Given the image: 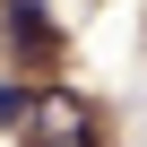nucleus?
<instances>
[{
	"instance_id": "nucleus-1",
	"label": "nucleus",
	"mask_w": 147,
	"mask_h": 147,
	"mask_svg": "<svg viewBox=\"0 0 147 147\" xmlns=\"http://www.w3.org/2000/svg\"><path fill=\"white\" fill-rule=\"evenodd\" d=\"M18 130H26V147H95V104L69 95V87H35Z\"/></svg>"
},
{
	"instance_id": "nucleus-3",
	"label": "nucleus",
	"mask_w": 147,
	"mask_h": 147,
	"mask_svg": "<svg viewBox=\"0 0 147 147\" xmlns=\"http://www.w3.org/2000/svg\"><path fill=\"white\" fill-rule=\"evenodd\" d=\"M26 104H35V87H26V78H0V130H18V121H26Z\"/></svg>"
},
{
	"instance_id": "nucleus-2",
	"label": "nucleus",
	"mask_w": 147,
	"mask_h": 147,
	"mask_svg": "<svg viewBox=\"0 0 147 147\" xmlns=\"http://www.w3.org/2000/svg\"><path fill=\"white\" fill-rule=\"evenodd\" d=\"M0 9H9V43H18V52H52V43H61V26H52L43 0H0Z\"/></svg>"
}]
</instances>
